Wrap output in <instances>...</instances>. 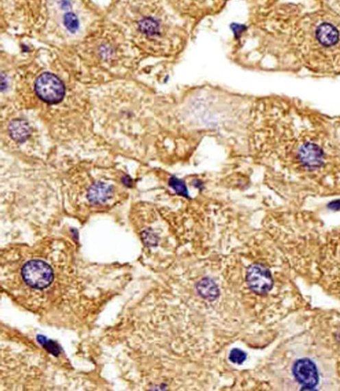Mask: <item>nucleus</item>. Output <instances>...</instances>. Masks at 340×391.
Listing matches in <instances>:
<instances>
[{"instance_id": "20e7f679", "label": "nucleus", "mask_w": 340, "mask_h": 391, "mask_svg": "<svg viewBox=\"0 0 340 391\" xmlns=\"http://www.w3.org/2000/svg\"><path fill=\"white\" fill-rule=\"evenodd\" d=\"M22 273L25 282L38 289L49 287L53 279L51 267L40 260H32L25 263Z\"/></svg>"}, {"instance_id": "9b49d317", "label": "nucleus", "mask_w": 340, "mask_h": 391, "mask_svg": "<svg viewBox=\"0 0 340 391\" xmlns=\"http://www.w3.org/2000/svg\"><path fill=\"white\" fill-rule=\"evenodd\" d=\"M140 29L141 32L146 34V35L153 36L158 35L159 32V25L154 19L147 18L143 19L140 23Z\"/></svg>"}, {"instance_id": "423d86ee", "label": "nucleus", "mask_w": 340, "mask_h": 391, "mask_svg": "<svg viewBox=\"0 0 340 391\" xmlns=\"http://www.w3.org/2000/svg\"><path fill=\"white\" fill-rule=\"evenodd\" d=\"M293 374L295 379L306 389L311 390L318 383L317 368L315 363L308 359L298 360L295 364Z\"/></svg>"}, {"instance_id": "7ed1b4c3", "label": "nucleus", "mask_w": 340, "mask_h": 391, "mask_svg": "<svg viewBox=\"0 0 340 391\" xmlns=\"http://www.w3.org/2000/svg\"><path fill=\"white\" fill-rule=\"evenodd\" d=\"M36 91L40 100L49 104H56L64 99L65 87L56 75L44 73L36 82Z\"/></svg>"}, {"instance_id": "f8f14e48", "label": "nucleus", "mask_w": 340, "mask_h": 391, "mask_svg": "<svg viewBox=\"0 0 340 391\" xmlns=\"http://www.w3.org/2000/svg\"><path fill=\"white\" fill-rule=\"evenodd\" d=\"M64 25L71 32H75L79 27L78 19L72 12H68L64 16Z\"/></svg>"}, {"instance_id": "9d476101", "label": "nucleus", "mask_w": 340, "mask_h": 391, "mask_svg": "<svg viewBox=\"0 0 340 391\" xmlns=\"http://www.w3.org/2000/svg\"><path fill=\"white\" fill-rule=\"evenodd\" d=\"M169 185L178 195L187 199L190 198L187 185L186 182L180 179V178L172 176L169 178Z\"/></svg>"}, {"instance_id": "4468645a", "label": "nucleus", "mask_w": 340, "mask_h": 391, "mask_svg": "<svg viewBox=\"0 0 340 391\" xmlns=\"http://www.w3.org/2000/svg\"><path fill=\"white\" fill-rule=\"evenodd\" d=\"M229 359L231 362L241 365L247 359L246 353H243L242 350L234 348L231 350L229 355Z\"/></svg>"}, {"instance_id": "dca6fc26", "label": "nucleus", "mask_w": 340, "mask_h": 391, "mask_svg": "<svg viewBox=\"0 0 340 391\" xmlns=\"http://www.w3.org/2000/svg\"><path fill=\"white\" fill-rule=\"evenodd\" d=\"M193 187L199 190H202L204 189V183L199 179H195L193 182Z\"/></svg>"}, {"instance_id": "f03ea898", "label": "nucleus", "mask_w": 340, "mask_h": 391, "mask_svg": "<svg viewBox=\"0 0 340 391\" xmlns=\"http://www.w3.org/2000/svg\"><path fill=\"white\" fill-rule=\"evenodd\" d=\"M262 30L267 52L282 63L315 78L340 77V16L315 0L276 5Z\"/></svg>"}, {"instance_id": "39448f33", "label": "nucleus", "mask_w": 340, "mask_h": 391, "mask_svg": "<svg viewBox=\"0 0 340 391\" xmlns=\"http://www.w3.org/2000/svg\"><path fill=\"white\" fill-rule=\"evenodd\" d=\"M247 281L250 289L260 294L269 292L274 285L269 271L262 265H254L250 267Z\"/></svg>"}, {"instance_id": "6e6552de", "label": "nucleus", "mask_w": 340, "mask_h": 391, "mask_svg": "<svg viewBox=\"0 0 340 391\" xmlns=\"http://www.w3.org/2000/svg\"><path fill=\"white\" fill-rule=\"evenodd\" d=\"M12 138L18 142H23L29 136L31 128L28 122L23 120L12 121L10 126Z\"/></svg>"}, {"instance_id": "0eeeda50", "label": "nucleus", "mask_w": 340, "mask_h": 391, "mask_svg": "<svg viewBox=\"0 0 340 391\" xmlns=\"http://www.w3.org/2000/svg\"><path fill=\"white\" fill-rule=\"evenodd\" d=\"M113 188L103 182L94 183L88 192V199L94 204L104 203L112 197Z\"/></svg>"}, {"instance_id": "2eb2a0df", "label": "nucleus", "mask_w": 340, "mask_h": 391, "mask_svg": "<svg viewBox=\"0 0 340 391\" xmlns=\"http://www.w3.org/2000/svg\"><path fill=\"white\" fill-rule=\"evenodd\" d=\"M335 122L338 140L340 145V116H335Z\"/></svg>"}, {"instance_id": "1a4fd4ad", "label": "nucleus", "mask_w": 340, "mask_h": 391, "mask_svg": "<svg viewBox=\"0 0 340 391\" xmlns=\"http://www.w3.org/2000/svg\"><path fill=\"white\" fill-rule=\"evenodd\" d=\"M198 290L203 298L208 299L215 298L219 294L217 286L210 280L201 281Z\"/></svg>"}, {"instance_id": "f257e3e1", "label": "nucleus", "mask_w": 340, "mask_h": 391, "mask_svg": "<svg viewBox=\"0 0 340 391\" xmlns=\"http://www.w3.org/2000/svg\"><path fill=\"white\" fill-rule=\"evenodd\" d=\"M261 107L263 157L289 177L299 201L340 197L335 116L298 100H265Z\"/></svg>"}, {"instance_id": "ddd939ff", "label": "nucleus", "mask_w": 340, "mask_h": 391, "mask_svg": "<svg viewBox=\"0 0 340 391\" xmlns=\"http://www.w3.org/2000/svg\"><path fill=\"white\" fill-rule=\"evenodd\" d=\"M315 1L340 16V0H315Z\"/></svg>"}]
</instances>
